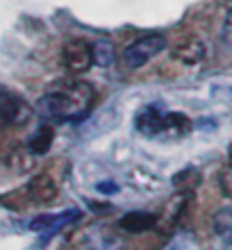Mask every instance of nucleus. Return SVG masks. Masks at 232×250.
<instances>
[{
    "label": "nucleus",
    "instance_id": "f257e3e1",
    "mask_svg": "<svg viewBox=\"0 0 232 250\" xmlns=\"http://www.w3.org/2000/svg\"><path fill=\"white\" fill-rule=\"evenodd\" d=\"M96 91L89 82L82 80H60L50 86V91L39 100V114L48 121H80L91 109Z\"/></svg>",
    "mask_w": 232,
    "mask_h": 250
},
{
    "label": "nucleus",
    "instance_id": "f03ea898",
    "mask_svg": "<svg viewBox=\"0 0 232 250\" xmlns=\"http://www.w3.org/2000/svg\"><path fill=\"white\" fill-rule=\"evenodd\" d=\"M164 48H166V39L162 34H146V37H139L137 41H132L123 50L121 60H123V66L127 71H137L144 64H148L153 57H157Z\"/></svg>",
    "mask_w": 232,
    "mask_h": 250
},
{
    "label": "nucleus",
    "instance_id": "7ed1b4c3",
    "mask_svg": "<svg viewBox=\"0 0 232 250\" xmlns=\"http://www.w3.org/2000/svg\"><path fill=\"white\" fill-rule=\"evenodd\" d=\"M62 64L73 75L86 73L93 66V43L86 39H71L62 50Z\"/></svg>",
    "mask_w": 232,
    "mask_h": 250
},
{
    "label": "nucleus",
    "instance_id": "20e7f679",
    "mask_svg": "<svg viewBox=\"0 0 232 250\" xmlns=\"http://www.w3.org/2000/svg\"><path fill=\"white\" fill-rule=\"evenodd\" d=\"M30 105L16 93L7 91L0 86V125L12 127V125H25L30 121Z\"/></svg>",
    "mask_w": 232,
    "mask_h": 250
},
{
    "label": "nucleus",
    "instance_id": "39448f33",
    "mask_svg": "<svg viewBox=\"0 0 232 250\" xmlns=\"http://www.w3.org/2000/svg\"><path fill=\"white\" fill-rule=\"evenodd\" d=\"M23 196H25L27 203H32V205H48L57 198V182H55V178L48 175V173L34 175V178L23 187Z\"/></svg>",
    "mask_w": 232,
    "mask_h": 250
},
{
    "label": "nucleus",
    "instance_id": "423d86ee",
    "mask_svg": "<svg viewBox=\"0 0 232 250\" xmlns=\"http://www.w3.org/2000/svg\"><path fill=\"white\" fill-rule=\"evenodd\" d=\"M134 125H137V130H139L141 134L157 137V134H162V127H164V112H162L157 105H148L137 114Z\"/></svg>",
    "mask_w": 232,
    "mask_h": 250
},
{
    "label": "nucleus",
    "instance_id": "0eeeda50",
    "mask_svg": "<svg viewBox=\"0 0 232 250\" xmlns=\"http://www.w3.org/2000/svg\"><path fill=\"white\" fill-rule=\"evenodd\" d=\"M80 216L78 209H68V211H62V214H43V216H37L30 221V230L34 232H55L60 230V228H64V225H68L71 221H75V218Z\"/></svg>",
    "mask_w": 232,
    "mask_h": 250
},
{
    "label": "nucleus",
    "instance_id": "6e6552de",
    "mask_svg": "<svg viewBox=\"0 0 232 250\" xmlns=\"http://www.w3.org/2000/svg\"><path fill=\"white\" fill-rule=\"evenodd\" d=\"M205 43L196 37H189V39H182L178 46L173 48V57L182 64H198V62L205 60Z\"/></svg>",
    "mask_w": 232,
    "mask_h": 250
},
{
    "label": "nucleus",
    "instance_id": "1a4fd4ad",
    "mask_svg": "<svg viewBox=\"0 0 232 250\" xmlns=\"http://www.w3.org/2000/svg\"><path fill=\"white\" fill-rule=\"evenodd\" d=\"M119 225L126 232H132V234H141V232L153 230L157 225V216L155 214H148V211H130L119 221Z\"/></svg>",
    "mask_w": 232,
    "mask_h": 250
},
{
    "label": "nucleus",
    "instance_id": "9d476101",
    "mask_svg": "<svg viewBox=\"0 0 232 250\" xmlns=\"http://www.w3.org/2000/svg\"><path fill=\"white\" fill-rule=\"evenodd\" d=\"M53 139H55L53 125H41L39 130L30 137L27 148H30V152H32V155H46V152L50 150V146H53Z\"/></svg>",
    "mask_w": 232,
    "mask_h": 250
},
{
    "label": "nucleus",
    "instance_id": "9b49d317",
    "mask_svg": "<svg viewBox=\"0 0 232 250\" xmlns=\"http://www.w3.org/2000/svg\"><path fill=\"white\" fill-rule=\"evenodd\" d=\"M214 232L226 246H232V207H223L214 214Z\"/></svg>",
    "mask_w": 232,
    "mask_h": 250
},
{
    "label": "nucleus",
    "instance_id": "f8f14e48",
    "mask_svg": "<svg viewBox=\"0 0 232 250\" xmlns=\"http://www.w3.org/2000/svg\"><path fill=\"white\" fill-rule=\"evenodd\" d=\"M191 130V123L187 119L185 114L171 112L164 114V127H162V134H173V137H182L187 132Z\"/></svg>",
    "mask_w": 232,
    "mask_h": 250
},
{
    "label": "nucleus",
    "instance_id": "ddd939ff",
    "mask_svg": "<svg viewBox=\"0 0 232 250\" xmlns=\"http://www.w3.org/2000/svg\"><path fill=\"white\" fill-rule=\"evenodd\" d=\"M93 64H98V66H107V64H112V46L109 43H96L93 46Z\"/></svg>",
    "mask_w": 232,
    "mask_h": 250
},
{
    "label": "nucleus",
    "instance_id": "4468645a",
    "mask_svg": "<svg viewBox=\"0 0 232 250\" xmlns=\"http://www.w3.org/2000/svg\"><path fill=\"white\" fill-rule=\"evenodd\" d=\"M223 43H226L228 48H230V53H232V12L226 16V23H223Z\"/></svg>",
    "mask_w": 232,
    "mask_h": 250
},
{
    "label": "nucleus",
    "instance_id": "2eb2a0df",
    "mask_svg": "<svg viewBox=\"0 0 232 250\" xmlns=\"http://www.w3.org/2000/svg\"><path fill=\"white\" fill-rule=\"evenodd\" d=\"M221 185H223V191L232 196V175H223V180H221Z\"/></svg>",
    "mask_w": 232,
    "mask_h": 250
},
{
    "label": "nucleus",
    "instance_id": "dca6fc26",
    "mask_svg": "<svg viewBox=\"0 0 232 250\" xmlns=\"http://www.w3.org/2000/svg\"><path fill=\"white\" fill-rule=\"evenodd\" d=\"M230 166H232V152H230Z\"/></svg>",
    "mask_w": 232,
    "mask_h": 250
}]
</instances>
